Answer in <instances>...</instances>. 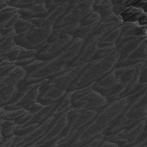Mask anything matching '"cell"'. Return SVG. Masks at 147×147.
I'll list each match as a JSON object with an SVG mask.
<instances>
[{
    "label": "cell",
    "mask_w": 147,
    "mask_h": 147,
    "mask_svg": "<svg viewBox=\"0 0 147 147\" xmlns=\"http://www.w3.org/2000/svg\"><path fill=\"white\" fill-rule=\"evenodd\" d=\"M138 24L140 26H145L146 25V13H144L137 21Z\"/></svg>",
    "instance_id": "7c38bea8"
},
{
    "label": "cell",
    "mask_w": 147,
    "mask_h": 147,
    "mask_svg": "<svg viewBox=\"0 0 147 147\" xmlns=\"http://www.w3.org/2000/svg\"><path fill=\"white\" fill-rule=\"evenodd\" d=\"M18 87L16 86L6 85L1 86V103L8 102L10 100L14 99L17 94Z\"/></svg>",
    "instance_id": "277c9868"
},
{
    "label": "cell",
    "mask_w": 147,
    "mask_h": 147,
    "mask_svg": "<svg viewBox=\"0 0 147 147\" xmlns=\"http://www.w3.org/2000/svg\"><path fill=\"white\" fill-rule=\"evenodd\" d=\"M112 8L111 2L109 1H96L92 5V10L99 13L101 20H104L113 12Z\"/></svg>",
    "instance_id": "3957f363"
},
{
    "label": "cell",
    "mask_w": 147,
    "mask_h": 147,
    "mask_svg": "<svg viewBox=\"0 0 147 147\" xmlns=\"http://www.w3.org/2000/svg\"><path fill=\"white\" fill-rule=\"evenodd\" d=\"M17 13L20 19L30 21V20L37 18V13L29 9H19Z\"/></svg>",
    "instance_id": "ba28073f"
},
{
    "label": "cell",
    "mask_w": 147,
    "mask_h": 147,
    "mask_svg": "<svg viewBox=\"0 0 147 147\" xmlns=\"http://www.w3.org/2000/svg\"><path fill=\"white\" fill-rule=\"evenodd\" d=\"M25 72L21 67L14 65L4 75L1 76V86L6 85L16 86L23 80Z\"/></svg>",
    "instance_id": "6da1fadb"
},
{
    "label": "cell",
    "mask_w": 147,
    "mask_h": 147,
    "mask_svg": "<svg viewBox=\"0 0 147 147\" xmlns=\"http://www.w3.org/2000/svg\"><path fill=\"white\" fill-rule=\"evenodd\" d=\"M22 48L17 45V47H16L11 51L9 52L8 53H7L6 54H3V55H1L5 56L6 57H7V58L9 59V61H13L17 60L18 56L21 51L22 50Z\"/></svg>",
    "instance_id": "9c48e42d"
},
{
    "label": "cell",
    "mask_w": 147,
    "mask_h": 147,
    "mask_svg": "<svg viewBox=\"0 0 147 147\" xmlns=\"http://www.w3.org/2000/svg\"><path fill=\"white\" fill-rule=\"evenodd\" d=\"M17 124L13 120L1 119V134L3 138H8L14 136Z\"/></svg>",
    "instance_id": "5b68a950"
},
{
    "label": "cell",
    "mask_w": 147,
    "mask_h": 147,
    "mask_svg": "<svg viewBox=\"0 0 147 147\" xmlns=\"http://www.w3.org/2000/svg\"><path fill=\"white\" fill-rule=\"evenodd\" d=\"M16 47H17V45L14 40V37H1V55L8 53Z\"/></svg>",
    "instance_id": "8992f818"
},
{
    "label": "cell",
    "mask_w": 147,
    "mask_h": 147,
    "mask_svg": "<svg viewBox=\"0 0 147 147\" xmlns=\"http://www.w3.org/2000/svg\"><path fill=\"white\" fill-rule=\"evenodd\" d=\"M42 105H40L38 103H32V104L29 105L27 107H26L25 109L29 111V113H32V114L34 113H37L38 111L42 109Z\"/></svg>",
    "instance_id": "30bf717a"
},
{
    "label": "cell",
    "mask_w": 147,
    "mask_h": 147,
    "mask_svg": "<svg viewBox=\"0 0 147 147\" xmlns=\"http://www.w3.org/2000/svg\"><path fill=\"white\" fill-rule=\"evenodd\" d=\"M8 6H9V5H8V3H7V2L6 1H3V0L0 1V9H1V10H2L3 9L7 7Z\"/></svg>",
    "instance_id": "4fadbf2b"
},
{
    "label": "cell",
    "mask_w": 147,
    "mask_h": 147,
    "mask_svg": "<svg viewBox=\"0 0 147 147\" xmlns=\"http://www.w3.org/2000/svg\"><path fill=\"white\" fill-rule=\"evenodd\" d=\"M145 13L142 9L131 6L127 7L119 15L125 22H137L140 16Z\"/></svg>",
    "instance_id": "7a4b0ae2"
},
{
    "label": "cell",
    "mask_w": 147,
    "mask_h": 147,
    "mask_svg": "<svg viewBox=\"0 0 147 147\" xmlns=\"http://www.w3.org/2000/svg\"><path fill=\"white\" fill-rule=\"evenodd\" d=\"M32 23L30 21L20 19L14 26L16 34H21L28 31L33 25Z\"/></svg>",
    "instance_id": "52a82bcc"
},
{
    "label": "cell",
    "mask_w": 147,
    "mask_h": 147,
    "mask_svg": "<svg viewBox=\"0 0 147 147\" xmlns=\"http://www.w3.org/2000/svg\"><path fill=\"white\" fill-rule=\"evenodd\" d=\"M146 26H136L134 29V33L136 36H140L142 35H146Z\"/></svg>",
    "instance_id": "8fae6325"
}]
</instances>
